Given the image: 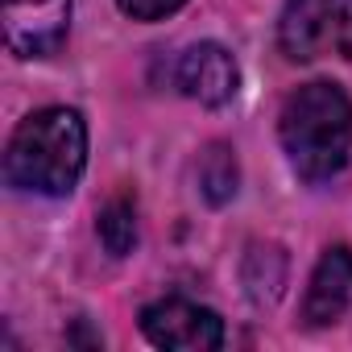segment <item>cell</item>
<instances>
[{"label":"cell","mask_w":352,"mask_h":352,"mask_svg":"<svg viewBox=\"0 0 352 352\" xmlns=\"http://www.w3.org/2000/svg\"><path fill=\"white\" fill-rule=\"evenodd\" d=\"M87 166V124L75 108H42L17 124L5 153V179L30 195H71Z\"/></svg>","instance_id":"cell-1"},{"label":"cell","mask_w":352,"mask_h":352,"mask_svg":"<svg viewBox=\"0 0 352 352\" xmlns=\"http://www.w3.org/2000/svg\"><path fill=\"white\" fill-rule=\"evenodd\" d=\"M282 149L298 179L323 183L348 166L352 153V104L336 83H302L286 96L278 116Z\"/></svg>","instance_id":"cell-2"},{"label":"cell","mask_w":352,"mask_h":352,"mask_svg":"<svg viewBox=\"0 0 352 352\" xmlns=\"http://www.w3.org/2000/svg\"><path fill=\"white\" fill-rule=\"evenodd\" d=\"M141 331L157 348L174 352H216L224 344V323L216 311L187 302V298H162L141 311Z\"/></svg>","instance_id":"cell-3"},{"label":"cell","mask_w":352,"mask_h":352,"mask_svg":"<svg viewBox=\"0 0 352 352\" xmlns=\"http://www.w3.org/2000/svg\"><path fill=\"white\" fill-rule=\"evenodd\" d=\"M71 34V0H5V42L17 58H50Z\"/></svg>","instance_id":"cell-4"},{"label":"cell","mask_w":352,"mask_h":352,"mask_svg":"<svg viewBox=\"0 0 352 352\" xmlns=\"http://www.w3.org/2000/svg\"><path fill=\"white\" fill-rule=\"evenodd\" d=\"M174 83H179L183 96L199 100L204 108H224L241 91V67L220 42H199L179 58Z\"/></svg>","instance_id":"cell-5"},{"label":"cell","mask_w":352,"mask_h":352,"mask_svg":"<svg viewBox=\"0 0 352 352\" xmlns=\"http://www.w3.org/2000/svg\"><path fill=\"white\" fill-rule=\"evenodd\" d=\"M336 0H286L278 21V46L290 63H311L336 38Z\"/></svg>","instance_id":"cell-6"},{"label":"cell","mask_w":352,"mask_h":352,"mask_svg":"<svg viewBox=\"0 0 352 352\" xmlns=\"http://www.w3.org/2000/svg\"><path fill=\"white\" fill-rule=\"evenodd\" d=\"M352 298V249L348 245H331L307 286V302H302V319L311 327H327L348 311Z\"/></svg>","instance_id":"cell-7"},{"label":"cell","mask_w":352,"mask_h":352,"mask_svg":"<svg viewBox=\"0 0 352 352\" xmlns=\"http://www.w3.org/2000/svg\"><path fill=\"white\" fill-rule=\"evenodd\" d=\"M241 282H245V294L257 307H274L282 298V286H286V253H282V245L253 241L249 253H245V265H241Z\"/></svg>","instance_id":"cell-8"},{"label":"cell","mask_w":352,"mask_h":352,"mask_svg":"<svg viewBox=\"0 0 352 352\" xmlns=\"http://www.w3.org/2000/svg\"><path fill=\"white\" fill-rule=\"evenodd\" d=\"M236 187H241V162H236V153L224 141L208 145L204 157H199V191H204V199L212 208H224V204H232Z\"/></svg>","instance_id":"cell-9"},{"label":"cell","mask_w":352,"mask_h":352,"mask_svg":"<svg viewBox=\"0 0 352 352\" xmlns=\"http://www.w3.org/2000/svg\"><path fill=\"white\" fill-rule=\"evenodd\" d=\"M96 232H100V245H104L112 257L133 253V245H137V208H133V199H124V195L108 199V204L100 208Z\"/></svg>","instance_id":"cell-10"},{"label":"cell","mask_w":352,"mask_h":352,"mask_svg":"<svg viewBox=\"0 0 352 352\" xmlns=\"http://www.w3.org/2000/svg\"><path fill=\"white\" fill-rule=\"evenodd\" d=\"M116 5H120V13L133 17V21H162V17H170V13H179L187 0H116Z\"/></svg>","instance_id":"cell-11"},{"label":"cell","mask_w":352,"mask_h":352,"mask_svg":"<svg viewBox=\"0 0 352 352\" xmlns=\"http://www.w3.org/2000/svg\"><path fill=\"white\" fill-rule=\"evenodd\" d=\"M336 50L352 63V5L340 13V21H336Z\"/></svg>","instance_id":"cell-12"}]
</instances>
